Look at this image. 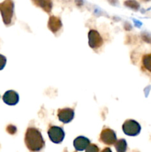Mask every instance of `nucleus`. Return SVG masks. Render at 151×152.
<instances>
[{
	"label": "nucleus",
	"instance_id": "f257e3e1",
	"mask_svg": "<svg viewBox=\"0 0 151 152\" xmlns=\"http://www.w3.org/2000/svg\"><path fill=\"white\" fill-rule=\"evenodd\" d=\"M25 141L30 151H40L44 146V141L41 133L39 131L34 128H29L27 130Z\"/></svg>",
	"mask_w": 151,
	"mask_h": 152
},
{
	"label": "nucleus",
	"instance_id": "f03ea898",
	"mask_svg": "<svg viewBox=\"0 0 151 152\" xmlns=\"http://www.w3.org/2000/svg\"><path fill=\"white\" fill-rule=\"evenodd\" d=\"M13 8L14 4L12 0H4L3 2L0 3V13L2 16L3 22L6 25L11 23L13 16Z\"/></svg>",
	"mask_w": 151,
	"mask_h": 152
},
{
	"label": "nucleus",
	"instance_id": "7ed1b4c3",
	"mask_svg": "<svg viewBox=\"0 0 151 152\" xmlns=\"http://www.w3.org/2000/svg\"><path fill=\"white\" fill-rule=\"evenodd\" d=\"M122 130L126 135L136 136L141 132V126L136 121L133 120H127L122 126Z\"/></svg>",
	"mask_w": 151,
	"mask_h": 152
},
{
	"label": "nucleus",
	"instance_id": "20e7f679",
	"mask_svg": "<svg viewBox=\"0 0 151 152\" xmlns=\"http://www.w3.org/2000/svg\"><path fill=\"white\" fill-rule=\"evenodd\" d=\"M48 136L50 140L54 143H61L65 138V132L58 126H52L48 130Z\"/></svg>",
	"mask_w": 151,
	"mask_h": 152
},
{
	"label": "nucleus",
	"instance_id": "39448f33",
	"mask_svg": "<svg viewBox=\"0 0 151 152\" xmlns=\"http://www.w3.org/2000/svg\"><path fill=\"white\" fill-rule=\"evenodd\" d=\"M100 139L106 145H113L116 142V135L113 130L109 129H104L100 135Z\"/></svg>",
	"mask_w": 151,
	"mask_h": 152
},
{
	"label": "nucleus",
	"instance_id": "423d86ee",
	"mask_svg": "<svg viewBox=\"0 0 151 152\" xmlns=\"http://www.w3.org/2000/svg\"><path fill=\"white\" fill-rule=\"evenodd\" d=\"M89 45L92 48H98L103 43V39L99 33L95 30H91L88 34Z\"/></svg>",
	"mask_w": 151,
	"mask_h": 152
},
{
	"label": "nucleus",
	"instance_id": "0eeeda50",
	"mask_svg": "<svg viewBox=\"0 0 151 152\" xmlns=\"http://www.w3.org/2000/svg\"><path fill=\"white\" fill-rule=\"evenodd\" d=\"M58 117L61 122L64 123H68L74 117V111L71 108H64L60 109L58 112Z\"/></svg>",
	"mask_w": 151,
	"mask_h": 152
},
{
	"label": "nucleus",
	"instance_id": "6e6552de",
	"mask_svg": "<svg viewBox=\"0 0 151 152\" xmlns=\"http://www.w3.org/2000/svg\"><path fill=\"white\" fill-rule=\"evenodd\" d=\"M19 99V94L14 91H7L3 96V101L8 105H15Z\"/></svg>",
	"mask_w": 151,
	"mask_h": 152
},
{
	"label": "nucleus",
	"instance_id": "1a4fd4ad",
	"mask_svg": "<svg viewBox=\"0 0 151 152\" xmlns=\"http://www.w3.org/2000/svg\"><path fill=\"white\" fill-rule=\"evenodd\" d=\"M90 145V140L84 137H78L74 140L73 145L77 151H84Z\"/></svg>",
	"mask_w": 151,
	"mask_h": 152
},
{
	"label": "nucleus",
	"instance_id": "9d476101",
	"mask_svg": "<svg viewBox=\"0 0 151 152\" xmlns=\"http://www.w3.org/2000/svg\"><path fill=\"white\" fill-rule=\"evenodd\" d=\"M61 27H62V22L59 18L53 16L50 18L48 22V28H50V31H53V33H56V31L60 29Z\"/></svg>",
	"mask_w": 151,
	"mask_h": 152
},
{
	"label": "nucleus",
	"instance_id": "9b49d317",
	"mask_svg": "<svg viewBox=\"0 0 151 152\" xmlns=\"http://www.w3.org/2000/svg\"><path fill=\"white\" fill-rule=\"evenodd\" d=\"M33 3L38 7H41L44 11L50 12L52 8L51 0H33Z\"/></svg>",
	"mask_w": 151,
	"mask_h": 152
},
{
	"label": "nucleus",
	"instance_id": "f8f14e48",
	"mask_svg": "<svg viewBox=\"0 0 151 152\" xmlns=\"http://www.w3.org/2000/svg\"><path fill=\"white\" fill-rule=\"evenodd\" d=\"M115 150L118 152H124L127 150V142L125 140L121 139L115 142Z\"/></svg>",
	"mask_w": 151,
	"mask_h": 152
},
{
	"label": "nucleus",
	"instance_id": "ddd939ff",
	"mask_svg": "<svg viewBox=\"0 0 151 152\" xmlns=\"http://www.w3.org/2000/svg\"><path fill=\"white\" fill-rule=\"evenodd\" d=\"M142 64H143L145 69H147L151 73V53H148V54L144 55L143 56Z\"/></svg>",
	"mask_w": 151,
	"mask_h": 152
},
{
	"label": "nucleus",
	"instance_id": "4468645a",
	"mask_svg": "<svg viewBox=\"0 0 151 152\" xmlns=\"http://www.w3.org/2000/svg\"><path fill=\"white\" fill-rule=\"evenodd\" d=\"M126 5H127L128 7H131V8L135 9V10H137L139 7V4L137 1H134V0H130V1H127L125 2Z\"/></svg>",
	"mask_w": 151,
	"mask_h": 152
},
{
	"label": "nucleus",
	"instance_id": "2eb2a0df",
	"mask_svg": "<svg viewBox=\"0 0 151 152\" xmlns=\"http://www.w3.org/2000/svg\"><path fill=\"white\" fill-rule=\"evenodd\" d=\"M6 65V58L3 55L0 54V71L4 68Z\"/></svg>",
	"mask_w": 151,
	"mask_h": 152
},
{
	"label": "nucleus",
	"instance_id": "dca6fc26",
	"mask_svg": "<svg viewBox=\"0 0 151 152\" xmlns=\"http://www.w3.org/2000/svg\"><path fill=\"white\" fill-rule=\"evenodd\" d=\"M99 148H97L96 145H89V146L86 148V151H90V152H94V151H99Z\"/></svg>",
	"mask_w": 151,
	"mask_h": 152
},
{
	"label": "nucleus",
	"instance_id": "f3484780",
	"mask_svg": "<svg viewBox=\"0 0 151 152\" xmlns=\"http://www.w3.org/2000/svg\"><path fill=\"white\" fill-rule=\"evenodd\" d=\"M7 132H8L10 134H13L16 133V128L15 126H12V125H10L7 127Z\"/></svg>",
	"mask_w": 151,
	"mask_h": 152
},
{
	"label": "nucleus",
	"instance_id": "a211bd4d",
	"mask_svg": "<svg viewBox=\"0 0 151 152\" xmlns=\"http://www.w3.org/2000/svg\"><path fill=\"white\" fill-rule=\"evenodd\" d=\"M146 1H148V0H146Z\"/></svg>",
	"mask_w": 151,
	"mask_h": 152
}]
</instances>
